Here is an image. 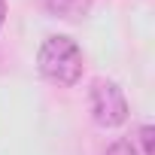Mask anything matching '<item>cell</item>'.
Listing matches in <instances>:
<instances>
[{"instance_id":"cell-1","label":"cell","mask_w":155,"mask_h":155,"mask_svg":"<svg viewBox=\"0 0 155 155\" xmlns=\"http://www.w3.org/2000/svg\"><path fill=\"white\" fill-rule=\"evenodd\" d=\"M40 73L55 85H76L82 79V49L70 37H49L37 55Z\"/></svg>"},{"instance_id":"cell-2","label":"cell","mask_w":155,"mask_h":155,"mask_svg":"<svg viewBox=\"0 0 155 155\" xmlns=\"http://www.w3.org/2000/svg\"><path fill=\"white\" fill-rule=\"evenodd\" d=\"M88 107L97 125L104 128H119L128 119V101L125 91L113 82V79H94L91 91H88Z\"/></svg>"},{"instance_id":"cell-3","label":"cell","mask_w":155,"mask_h":155,"mask_svg":"<svg viewBox=\"0 0 155 155\" xmlns=\"http://www.w3.org/2000/svg\"><path fill=\"white\" fill-rule=\"evenodd\" d=\"M88 6H91V0H49V12L58 18H67V21L82 18L88 12Z\"/></svg>"},{"instance_id":"cell-4","label":"cell","mask_w":155,"mask_h":155,"mask_svg":"<svg viewBox=\"0 0 155 155\" xmlns=\"http://www.w3.org/2000/svg\"><path fill=\"white\" fill-rule=\"evenodd\" d=\"M107 155H137V149H134V143L119 140V143H113V146L107 149Z\"/></svg>"},{"instance_id":"cell-5","label":"cell","mask_w":155,"mask_h":155,"mask_svg":"<svg viewBox=\"0 0 155 155\" xmlns=\"http://www.w3.org/2000/svg\"><path fill=\"white\" fill-rule=\"evenodd\" d=\"M140 140H143V155H152V125L140 128Z\"/></svg>"},{"instance_id":"cell-6","label":"cell","mask_w":155,"mask_h":155,"mask_svg":"<svg viewBox=\"0 0 155 155\" xmlns=\"http://www.w3.org/2000/svg\"><path fill=\"white\" fill-rule=\"evenodd\" d=\"M6 21V0H0V25Z\"/></svg>"}]
</instances>
